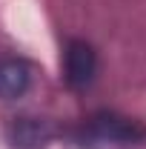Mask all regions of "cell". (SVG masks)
I'll list each match as a JSON object with an SVG mask.
<instances>
[{"mask_svg": "<svg viewBox=\"0 0 146 149\" xmlns=\"http://www.w3.org/2000/svg\"><path fill=\"white\" fill-rule=\"evenodd\" d=\"M89 129L100 141H115V143H140L146 141V129L138 120H129L120 115H97L92 118Z\"/></svg>", "mask_w": 146, "mask_h": 149, "instance_id": "cell-1", "label": "cell"}, {"mask_svg": "<svg viewBox=\"0 0 146 149\" xmlns=\"http://www.w3.org/2000/svg\"><path fill=\"white\" fill-rule=\"evenodd\" d=\"M95 69H97L95 49L83 40H72L66 49V80H69V86H74V89L86 86L95 77Z\"/></svg>", "mask_w": 146, "mask_h": 149, "instance_id": "cell-2", "label": "cell"}, {"mask_svg": "<svg viewBox=\"0 0 146 149\" xmlns=\"http://www.w3.org/2000/svg\"><path fill=\"white\" fill-rule=\"evenodd\" d=\"M29 86V69L23 60H0V97H20Z\"/></svg>", "mask_w": 146, "mask_h": 149, "instance_id": "cell-3", "label": "cell"}, {"mask_svg": "<svg viewBox=\"0 0 146 149\" xmlns=\"http://www.w3.org/2000/svg\"><path fill=\"white\" fill-rule=\"evenodd\" d=\"M15 146H35L43 141V129H40V123L37 120H29V118H23L15 123Z\"/></svg>", "mask_w": 146, "mask_h": 149, "instance_id": "cell-4", "label": "cell"}]
</instances>
